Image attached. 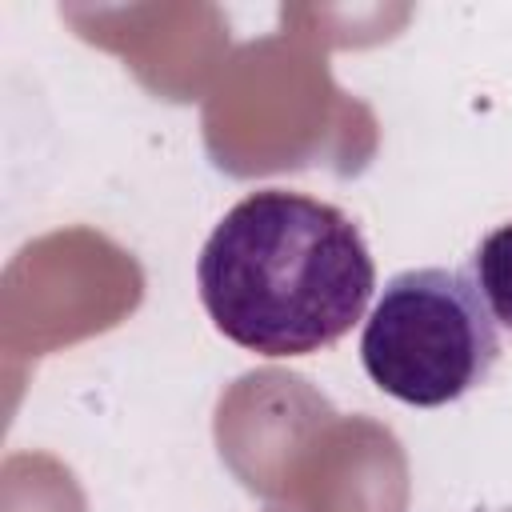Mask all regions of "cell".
<instances>
[{
	"label": "cell",
	"instance_id": "obj_1",
	"mask_svg": "<svg viewBox=\"0 0 512 512\" xmlns=\"http://www.w3.org/2000/svg\"><path fill=\"white\" fill-rule=\"evenodd\" d=\"M212 324L260 356L332 348L368 308L376 264L348 212L308 192L260 188L236 200L196 260Z\"/></svg>",
	"mask_w": 512,
	"mask_h": 512
},
{
	"label": "cell",
	"instance_id": "obj_2",
	"mask_svg": "<svg viewBox=\"0 0 512 512\" xmlns=\"http://www.w3.org/2000/svg\"><path fill=\"white\" fill-rule=\"evenodd\" d=\"M360 360L380 392L440 408L488 380L500 360V336L468 272L408 268L384 284L364 320Z\"/></svg>",
	"mask_w": 512,
	"mask_h": 512
},
{
	"label": "cell",
	"instance_id": "obj_3",
	"mask_svg": "<svg viewBox=\"0 0 512 512\" xmlns=\"http://www.w3.org/2000/svg\"><path fill=\"white\" fill-rule=\"evenodd\" d=\"M472 280H476L492 320L512 332V220L496 224L480 240V248L472 256Z\"/></svg>",
	"mask_w": 512,
	"mask_h": 512
},
{
	"label": "cell",
	"instance_id": "obj_4",
	"mask_svg": "<svg viewBox=\"0 0 512 512\" xmlns=\"http://www.w3.org/2000/svg\"><path fill=\"white\" fill-rule=\"evenodd\" d=\"M508 512H512V508H508Z\"/></svg>",
	"mask_w": 512,
	"mask_h": 512
}]
</instances>
